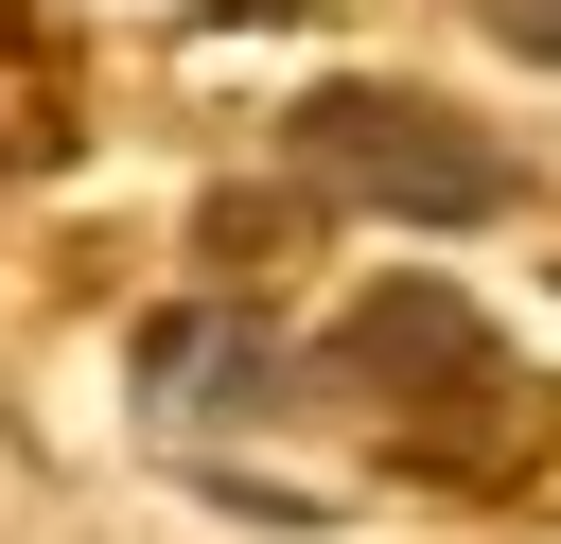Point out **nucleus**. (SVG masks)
<instances>
[{"mask_svg":"<svg viewBox=\"0 0 561 544\" xmlns=\"http://www.w3.org/2000/svg\"><path fill=\"white\" fill-rule=\"evenodd\" d=\"M473 18H491L508 53H543V70H561V0H473Z\"/></svg>","mask_w":561,"mask_h":544,"instance_id":"7ed1b4c3","label":"nucleus"},{"mask_svg":"<svg viewBox=\"0 0 561 544\" xmlns=\"http://www.w3.org/2000/svg\"><path fill=\"white\" fill-rule=\"evenodd\" d=\"M298 158H316V193H351V211H403V228H491L526 175L456 123V105H421V88H316L298 105Z\"/></svg>","mask_w":561,"mask_h":544,"instance_id":"f257e3e1","label":"nucleus"},{"mask_svg":"<svg viewBox=\"0 0 561 544\" xmlns=\"http://www.w3.org/2000/svg\"><path fill=\"white\" fill-rule=\"evenodd\" d=\"M333 386H351V404H386L403 439H473L491 404H526V386H508V351H491V316H473V298H438V281H368V298H351V333H333Z\"/></svg>","mask_w":561,"mask_h":544,"instance_id":"f03ea898","label":"nucleus"}]
</instances>
